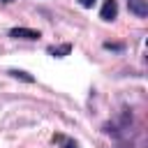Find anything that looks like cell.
<instances>
[{"label": "cell", "instance_id": "cell-9", "mask_svg": "<svg viewBox=\"0 0 148 148\" xmlns=\"http://www.w3.org/2000/svg\"><path fill=\"white\" fill-rule=\"evenodd\" d=\"M2 2H12V0H2Z\"/></svg>", "mask_w": 148, "mask_h": 148}, {"label": "cell", "instance_id": "cell-3", "mask_svg": "<svg viewBox=\"0 0 148 148\" xmlns=\"http://www.w3.org/2000/svg\"><path fill=\"white\" fill-rule=\"evenodd\" d=\"M127 7L136 16H148V2L146 0H127Z\"/></svg>", "mask_w": 148, "mask_h": 148}, {"label": "cell", "instance_id": "cell-6", "mask_svg": "<svg viewBox=\"0 0 148 148\" xmlns=\"http://www.w3.org/2000/svg\"><path fill=\"white\" fill-rule=\"evenodd\" d=\"M81 2V7H92L95 5V0H79Z\"/></svg>", "mask_w": 148, "mask_h": 148}, {"label": "cell", "instance_id": "cell-4", "mask_svg": "<svg viewBox=\"0 0 148 148\" xmlns=\"http://www.w3.org/2000/svg\"><path fill=\"white\" fill-rule=\"evenodd\" d=\"M72 51V44H62V46H49V53L51 56H56V58H62V56H67Z\"/></svg>", "mask_w": 148, "mask_h": 148}, {"label": "cell", "instance_id": "cell-2", "mask_svg": "<svg viewBox=\"0 0 148 148\" xmlns=\"http://www.w3.org/2000/svg\"><path fill=\"white\" fill-rule=\"evenodd\" d=\"M99 16H102L104 21H113V18L118 16V2H116V0H104Z\"/></svg>", "mask_w": 148, "mask_h": 148}, {"label": "cell", "instance_id": "cell-5", "mask_svg": "<svg viewBox=\"0 0 148 148\" xmlns=\"http://www.w3.org/2000/svg\"><path fill=\"white\" fill-rule=\"evenodd\" d=\"M9 74H12L14 79H23V81H28V83H32V81H35L28 72H21V69H9Z\"/></svg>", "mask_w": 148, "mask_h": 148}, {"label": "cell", "instance_id": "cell-8", "mask_svg": "<svg viewBox=\"0 0 148 148\" xmlns=\"http://www.w3.org/2000/svg\"><path fill=\"white\" fill-rule=\"evenodd\" d=\"M116 148H132V146H116Z\"/></svg>", "mask_w": 148, "mask_h": 148}, {"label": "cell", "instance_id": "cell-7", "mask_svg": "<svg viewBox=\"0 0 148 148\" xmlns=\"http://www.w3.org/2000/svg\"><path fill=\"white\" fill-rule=\"evenodd\" d=\"M62 148H79V146H76L74 141H65V146H62Z\"/></svg>", "mask_w": 148, "mask_h": 148}, {"label": "cell", "instance_id": "cell-1", "mask_svg": "<svg viewBox=\"0 0 148 148\" xmlns=\"http://www.w3.org/2000/svg\"><path fill=\"white\" fill-rule=\"evenodd\" d=\"M9 35L16 37V39H39L42 37L39 30H32V28H12Z\"/></svg>", "mask_w": 148, "mask_h": 148}]
</instances>
